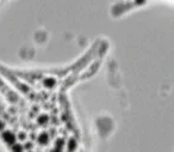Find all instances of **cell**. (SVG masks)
I'll use <instances>...</instances> for the list:
<instances>
[{
  "instance_id": "6da1fadb",
  "label": "cell",
  "mask_w": 174,
  "mask_h": 152,
  "mask_svg": "<svg viewBox=\"0 0 174 152\" xmlns=\"http://www.w3.org/2000/svg\"><path fill=\"white\" fill-rule=\"evenodd\" d=\"M3 138H4V140L7 144H10V145L16 141V138H15V135L11 133V132H5V133L3 134Z\"/></svg>"
},
{
  "instance_id": "7a4b0ae2",
  "label": "cell",
  "mask_w": 174,
  "mask_h": 152,
  "mask_svg": "<svg viewBox=\"0 0 174 152\" xmlns=\"http://www.w3.org/2000/svg\"><path fill=\"white\" fill-rule=\"evenodd\" d=\"M13 151L15 152H21L22 151V146L21 145H15V146H13Z\"/></svg>"
}]
</instances>
